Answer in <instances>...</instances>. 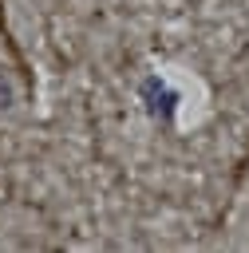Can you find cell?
<instances>
[{
    "label": "cell",
    "mask_w": 249,
    "mask_h": 253,
    "mask_svg": "<svg viewBox=\"0 0 249 253\" xmlns=\"http://www.w3.org/2000/svg\"><path fill=\"white\" fill-rule=\"evenodd\" d=\"M142 95H146V111H150L154 119H170V115H174L178 95H174V91H170L162 79H154V75H150V79L142 83Z\"/></svg>",
    "instance_id": "6da1fadb"
}]
</instances>
